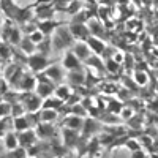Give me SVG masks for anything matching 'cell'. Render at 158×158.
I'll return each mask as SVG.
<instances>
[{
  "label": "cell",
  "mask_w": 158,
  "mask_h": 158,
  "mask_svg": "<svg viewBox=\"0 0 158 158\" xmlns=\"http://www.w3.org/2000/svg\"><path fill=\"white\" fill-rule=\"evenodd\" d=\"M51 43H52V51L56 52H62L65 49H70L74 44V38L70 33V29L65 27V25H59V27L54 30L51 38Z\"/></svg>",
  "instance_id": "6da1fadb"
},
{
  "label": "cell",
  "mask_w": 158,
  "mask_h": 158,
  "mask_svg": "<svg viewBox=\"0 0 158 158\" xmlns=\"http://www.w3.org/2000/svg\"><path fill=\"white\" fill-rule=\"evenodd\" d=\"M19 101L22 103L25 112H38L41 109V101L43 100L40 98L35 92H22Z\"/></svg>",
  "instance_id": "7a4b0ae2"
},
{
  "label": "cell",
  "mask_w": 158,
  "mask_h": 158,
  "mask_svg": "<svg viewBox=\"0 0 158 158\" xmlns=\"http://www.w3.org/2000/svg\"><path fill=\"white\" fill-rule=\"evenodd\" d=\"M27 65H29V68L33 71V73H41L49 63V59L43 54H40V52H33V54H30L27 57Z\"/></svg>",
  "instance_id": "3957f363"
},
{
  "label": "cell",
  "mask_w": 158,
  "mask_h": 158,
  "mask_svg": "<svg viewBox=\"0 0 158 158\" xmlns=\"http://www.w3.org/2000/svg\"><path fill=\"white\" fill-rule=\"evenodd\" d=\"M103 127L101 123L94 117H85L84 118V125H82V130H81V139H87L90 136L97 135L98 131H101Z\"/></svg>",
  "instance_id": "277c9868"
},
{
  "label": "cell",
  "mask_w": 158,
  "mask_h": 158,
  "mask_svg": "<svg viewBox=\"0 0 158 158\" xmlns=\"http://www.w3.org/2000/svg\"><path fill=\"white\" fill-rule=\"evenodd\" d=\"M18 141H19V147L22 149H30L32 146L38 142V138H36V133L33 128H29V130H24V131H19L18 133Z\"/></svg>",
  "instance_id": "5b68a950"
},
{
  "label": "cell",
  "mask_w": 158,
  "mask_h": 158,
  "mask_svg": "<svg viewBox=\"0 0 158 158\" xmlns=\"http://www.w3.org/2000/svg\"><path fill=\"white\" fill-rule=\"evenodd\" d=\"M41 73H44V76L49 79L52 84H60L62 79L65 77L63 68L60 67V65H54V63H52V65H48V67H46Z\"/></svg>",
  "instance_id": "8992f818"
},
{
  "label": "cell",
  "mask_w": 158,
  "mask_h": 158,
  "mask_svg": "<svg viewBox=\"0 0 158 158\" xmlns=\"http://www.w3.org/2000/svg\"><path fill=\"white\" fill-rule=\"evenodd\" d=\"M68 29H70V33L74 38V41H85V40L90 36L87 24H74V22H70V27Z\"/></svg>",
  "instance_id": "52a82bcc"
},
{
  "label": "cell",
  "mask_w": 158,
  "mask_h": 158,
  "mask_svg": "<svg viewBox=\"0 0 158 158\" xmlns=\"http://www.w3.org/2000/svg\"><path fill=\"white\" fill-rule=\"evenodd\" d=\"M62 68H65L67 71L81 70L82 68V62L73 54V51H67L65 56H63V59H62Z\"/></svg>",
  "instance_id": "ba28073f"
},
{
  "label": "cell",
  "mask_w": 158,
  "mask_h": 158,
  "mask_svg": "<svg viewBox=\"0 0 158 158\" xmlns=\"http://www.w3.org/2000/svg\"><path fill=\"white\" fill-rule=\"evenodd\" d=\"M54 89H56V84H52L51 81H36V85H35V94L44 100L48 97H51L52 94H54Z\"/></svg>",
  "instance_id": "9c48e42d"
},
{
  "label": "cell",
  "mask_w": 158,
  "mask_h": 158,
  "mask_svg": "<svg viewBox=\"0 0 158 158\" xmlns=\"http://www.w3.org/2000/svg\"><path fill=\"white\" fill-rule=\"evenodd\" d=\"M85 43H87V46L90 48L92 54L100 56V57H103L104 51H106V48H108L106 43H104L101 38H95V36H89V38L85 40Z\"/></svg>",
  "instance_id": "30bf717a"
},
{
  "label": "cell",
  "mask_w": 158,
  "mask_h": 158,
  "mask_svg": "<svg viewBox=\"0 0 158 158\" xmlns=\"http://www.w3.org/2000/svg\"><path fill=\"white\" fill-rule=\"evenodd\" d=\"M71 51L81 62H85L92 54V51H90V48L87 46L85 41H74V44L71 46Z\"/></svg>",
  "instance_id": "8fae6325"
},
{
  "label": "cell",
  "mask_w": 158,
  "mask_h": 158,
  "mask_svg": "<svg viewBox=\"0 0 158 158\" xmlns=\"http://www.w3.org/2000/svg\"><path fill=\"white\" fill-rule=\"evenodd\" d=\"M67 81H68V85H70L71 89L79 87V85H85V73L82 71V68H81V70L68 71Z\"/></svg>",
  "instance_id": "7c38bea8"
},
{
  "label": "cell",
  "mask_w": 158,
  "mask_h": 158,
  "mask_svg": "<svg viewBox=\"0 0 158 158\" xmlns=\"http://www.w3.org/2000/svg\"><path fill=\"white\" fill-rule=\"evenodd\" d=\"M35 133L38 139H52V136L56 135V128L52 127V123H44L40 122L35 127Z\"/></svg>",
  "instance_id": "4fadbf2b"
},
{
  "label": "cell",
  "mask_w": 158,
  "mask_h": 158,
  "mask_svg": "<svg viewBox=\"0 0 158 158\" xmlns=\"http://www.w3.org/2000/svg\"><path fill=\"white\" fill-rule=\"evenodd\" d=\"M62 136H63V144L67 147L73 149L77 146L79 139H81V135H79V131H74V130H70V128H65L62 130Z\"/></svg>",
  "instance_id": "5bb4252c"
},
{
  "label": "cell",
  "mask_w": 158,
  "mask_h": 158,
  "mask_svg": "<svg viewBox=\"0 0 158 158\" xmlns=\"http://www.w3.org/2000/svg\"><path fill=\"white\" fill-rule=\"evenodd\" d=\"M35 85H36V77L33 74H27V73H24L22 77H21V81L18 82V90L21 92H33L35 90Z\"/></svg>",
  "instance_id": "9a60e30c"
},
{
  "label": "cell",
  "mask_w": 158,
  "mask_h": 158,
  "mask_svg": "<svg viewBox=\"0 0 158 158\" xmlns=\"http://www.w3.org/2000/svg\"><path fill=\"white\" fill-rule=\"evenodd\" d=\"M59 25H62V24L57 22V21H54V19H46V21H38L36 29L41 32L44 36H51L52 33H54V30L59 27Z\"/></svg>",
  "instance_id": "2e32d148"
},
{
  "label": "cell",
  "mask_w": 158,
  "mask_h": 158,
  "mask_svg": "<svg viewBox=\"0 0 158 158\" xmlns=\"http://www.w3.org/2000/svg\"><path fill=\"white\" fill-rule=\"evenodd\" d=\"M87 27H89L90 36L103 38V35H104V27H103V24H101L97 18H90V19L87 21Z\"/></svg>",
  "instance_id": "e0dca14e"
},
{
  "label": "cell",
  "mask_w": 158,
  "mask_h": 158,
  "mask_svg": "<svg viewBox=\"0 0 158 158\" xmlns=\"http://www.w3.org/2000/svg\"><path fill=\"white\" fill-rule=\"evenodd\" d=\"M82 125H84V117H79V115H68L63 120V127L65 128L79 131V133H81V130H82Z\"/></svg>",
  "instance_id": "ac0fdd59"
},
{
  "label": "cell",
  "mask_w": 158,
  "mask_h": 158,
  "mask_svg": "<svg viewBox=\"0 0 158 158\" xmlns=\"http://www.w3.org/2000/svg\"><path fill=\"white\" fill-rule=\"evenodd\" d=\"M63 104H65V101H62L60 98H57L54 94H52L51 97H48L41 101V109H56V111H59V109L63 108Z\"/></svg>",
  "instance_id": "d6986e66"
},
{
  "label": "cell",
  "mask_w": 158,
  "mask_h": 158,
  "mask_svg": "<svg viewBox=\"0 0 158 158\" xmlns=\"http://www.w3.org/2000/svg\"><path fill=\"white\" fill-rule=\"evenodd\" d=\"M38 118H40V122H44V123H54L59 118V111H56V109H40Z\"/></svg>",
  "instance_id": "ffe728a7"
},
{
  "label": "cell",
  "mask_w": 158,
  "mask_h": 158,
  "mask_svg": "<svg viewBox=\"0 0 158 158\" xmlns=\"http://www.w3.org/2000/svg\"><path fill=\"white\" fill-rule=\"evenodd\" d=\"M3 147L6 150H15L19 147V141H18V133L15 131H6V135L3 136Z\"/></svg>",
  "instance_id": "44dd1931"
},
{
  "label": "cell",
  "mask_w": 158,
  "mask_h": 158,
  "mask_svg": "<svg viewBox=\"0 0 158 158\" xmlns=\"http://www.w3.org/2000/svg\"><path fill=\"white\" fill-rule=\"evenodd\" d=\"M71 94H73V89H71L68 84H59V85H56V89H54V95H56L57 98H60L62 101H67Z\"/></svg>",
  "instance_id": "7402d4cb"
},
{
  "label": "cell",
  "mask_w": 158,
  "mask_h": 158,
  "mask_svg": "<svg viewBox=\"0 0 158 158\" xmlns=\"http://www.w3.org/2000/svg\"><path fill=\"white\" fill-rule=\"evenodd\" d=\"M13 128L15 131H24V130H29L30 128V123L27 120V115H19V117H13Z\"/></svg>",
  "instance_id": "603a6c76"
},
{
  "label": "cell",
  "mask_w": 158,
  "mask_h": 158,
  "mask_svg": "<svg viewBox=\"0 0 158 158\" xmlns=\"http://www.w3.org/2000/svg\"><path fill=\"white\" fill-rule=\"evenodd\" d=\"M19 49L24 52V54L30 56V54H33V52H36V44H33L32 40L25 35V36H22L21 43H19Z\"/></svg>",
  "instance_id": "cb8c5ba5"
},
{
  "label": "cell",
  "mask_w": 158,
  "mask_h": 158,
  "mask_svg": "<svg viewBox=\"0 0 158 158\" xmlns=\"http://www.w3.org/2000/svg\"><path fill=\"white\" fill-rule=\"evenodd\" d=\"M85 65L90 68H95L98 71H106L104 70V62L101 60L100 56H95V54H90V57L85 60Z\"/></svg>",
  "instance_id": "d4e9b609"
},
{
  "label": "cell",
  "mask_w": 158,
  "mask_h": 158,
  "mask_svg": "<svg viewBox=\"0 0 158 158\" xmlns=\"http://www.w3.org/2000/svg\"><path fill=\"white\" fill-rule=\"evenodd\" d=\"M133 79H135L136 85L144 87V85H147V84H149V73H147L146 70H135V73H133Z\"/></svg>",
  "instance_id": "484cf974"
},
{
  "label": "cell",
  "mask_w": 158,
  "mask_h": 158,
  "mask_svg": "<svg viewBox=\"0 0 158 158\" xmlns=\"http://www.w3.org/2000/svg\"><path fill=\"white\" fill-rule=\"evenodd\" d=\"M21 40H22L21 29H18V27H15V25H13V29H11V32H10L8 38H6V41H8L10 44H13V46H19Z\"/></svg>",
  "instance_id": "4316f807"
},
{
  "label": "cell",
  "mask_w": 158,
  "mask_h": 158,
  "mask_svg": "<svg viewBox=\"0 0 158 158\" xmlns=\"http://www.w3.org/2000/svg\"><path fill=\"white\" fill-rule=\"evenodd\" d=\"M52 51V43H51V38L49 36H44L41 43L36 44V52H40V54H43L48 57V54Z\"/></svg>",
  "instance_id": "83f0119b"
},
{
  "label": "cell",
  "mask_w": 158,
  "mask_h": 158,
  "mask_svg": "<svg viewBox=\"0 0 158 158\" xmlns=\"http://www.w3.org/2000/svg\"><path fill=\"white\" fill-rule=\"evenodd\" d=\"M92 16H90V13L89 11H77L76 15H73V18H71V22H74V24H87V21L90 19Z\"/></svg>",
  "instance_id": "f1b7e54d"
},
{
  "label": "cell",
  "mask_w": 158,
  "mask_h": 158,
  "mask_svg": "<svg viewBox=\"0 0 158 158\" xmlns=\"http://www.w3.org/2000/svg\"><path fill=\"white\" fill-rule=\"evenodd\" d=\"M120 67L122 65H118L112 57H108L106 60H104V70H106L108 73H112V74H115V73H118V70H120Z\"/></svg>",
  "instance_id": "f546056e"
},
{
  "label": "cell",
  "mask_w": 158,
  "mask_h": 158,
  "mask_svg": "<svg viewBox=\"0 0 158 158\" xmlns=\"http://www.w3.org/2000/svg\"><path fill=\"white\" fill-rule=\"evenodd\" d=\"M70 114H73V115H79V117H87V109L82 106L81 103H77V104H73V106H70Z\"/></svg>",
  "instance_id": "4dcf8cb0"
},
{
  "label": "cell",
  "mask_w": 158,
  "mask_h": 158,
  "mask_svg": "<svg viewBox=\"0 0 158 158\" xmlns=\"http://www.w3.org/2000/svg\"><path fill=\"white\" fill-rule=\"evenodd\" d=\"M122 108H123V104H122L120 101H117V100H111V101L108 103L106 112H109V114H118V112L122 111Z\"/></svg>",
  "instance_id": "1f68e13d"
},
{
  "label": "cell",
  "mask_w": 158,
  "mask_h": 158,
  "mask_svg": "<svg viewBox=\"0 0 158 158\" xmlns=\"http://www.w3.org/2000/svg\"><path fill=\"white\" fill-rule=\"evenodd\" d=\"M10 125H13L11 117L0 118V138H3V136L6 135V131H10Z\"/></svg>",
  "instance_id": "d6a6232c"
},
{
  "label": "cell",
  "mask_w": 158,
  "mask_h": 158,
  "mask_svg": "<svg viewBox=\"0 0 158 158\" xmlns=\"http://www.w3.org/2000/svg\"><path fill=\"white\" fill-rule=\"evenodd\" d=\"M123 147L128 149L130 152H136V150L142 149V147H141V144H139V141L135 139V138H128V139L125 141V144H123Z\"/></svg>",
  "instance_id": "836d02e7"
},
{
  "label": "cell",
  "mask_w": 158,
  "mask_h": 158,
  "mask_svg": "<svg viewBox=\"0 0 158 158\" xmlns=\"http://www.w3.org/2000/svg\"><path fill=\"white\" fill-rule=\"evenodd\" d=\"M81 8H82V5H81V2H77V0H68V5H67V13H70V15L73 16V15H76L77 11H81Z\"/></svg>",
  "instance_id": "e575fe53"
},
{
  "label": "cell",
  "mask_w": 158,
  "mask_h": 158,
  "mask_svg": "<svg viewBox=\"0 0 158 158\" xmlns=\"http://www.w3.org/2000/svg\"><path fill=\"white\" fill-rule=\"evenodd\" d=\"M11 117V103L8 101H0V118Z\"/></svg>",
  "instance_id": "d590c367"
},
{
  "label": "cell",
  "mask_w": 158,
  "mask_h": 158,
  "mask_svg": "<svg viewBox=\"0 0 158 158\" xmlns=\"http://www.w3.org/2000/svg\"><path fill=\"white\" fill-rule=\"evenodd\" d=\"M30 40H32V43L33 44H38V43H41L43 41V38H44V35L41 33V32H40L38 29H35V30H32L29 35H27Z\"/></svg>",
  "instance_id": "8d00e7d4"
},
{
  "label": "cell",
  "mask_w": 158,
  "mask_h": 158,
  "mask_svg": "<svg viewBox=\"0 0 158 158\" xmlns=\"http://www.w3.org/2000/svg\"><path fill=\"white\" fill-rule=\"evenodd\" d=\"M11 57V51L6 43H0V60H6Z\"/></svg>",
  "instance_id": "74e56055"
},
{
  "label": "cell",
  "mask_w": 158,
  "mask_h": 158,
  "mask_svg": "<svg viewBox=\"0 0 158 158\" xmlns=\"http://www.w3.org/2000/svg\"><path fill=\"white\" fill-rule=\"evenodd\" d=\"M118 114H120V118H122V120H128V118H131V117L135 115V111L131 109V108L123 106V108H122V111L118 112Z\"/></svg>",
  "instance_id": "f35d334b"
},
{
  "label": "cell",
  "mask_w": 158,
  "mask_h": 158,
  "mask_svg": "<svg viewBox=\"0 0 158 158\" xmlns=\"http://www.w3.org/2000/svg\"><path fill=\"white\" fill-rule=\"evenodd\" d=\"M128 125H131V128H141V122H142V118L141 115H133L131 118H128Z\"/></svg>",
  "instance_id": "ab89813d"
},
{
  "label": "cell",
  "mask_w": 158,
  "mask_h": 158,
  "mask_svg": "<svg viewBox=\"0 0 158 158\" xmlns=\"http://www.w3.org/2000/svg\"><path fill=\"white\" fill-rule=\"evenodd\" d=\"M115 115H117V114H109V112H108L106 117H101V118H103L104 123H118V122H120V118H117Z\"/></svg>",
  "instance_id": "60d3db41"
},
{
  "label": "cell",
  "mask_w": 158,
  "mask_h": 158,
  "mask_svg": "<svg viewBox=\"0 0 158 158\" xmlns=\"http://www.w3.org/2000/svg\"><path fill=\"white\" fill-rule=\"evenodd\" d=\"M18 68H19V67H18V63H11V65H8V68H6V70H5V73H3V74H5V77H6V79H10V76H11L13 73H15Z\"/></svg>",
  "instance_id": "b9f144b4"
},
{
  "label": "cell",
  "mask_w": 158,
  "mask_h": 158,
  "mask_svg": "<svg viewBox=\"0 0 158 158\" xmlns=\"http://www.w3.org/2000/svg\"><path fill=\"white\" fill-rule=\"evenodd\" d=\"M112 59H114L118 65H122V63H123V59H125V54H123V52H120V51H114Z\"/></svg>",
  "instance_id": "7bdbcfd3"
},
{
  "label": "cell",
  "mask_w": 158,
  "mask_h": 158,
  "mask_svg": "<svg viewBox=\"0 0 158 158\" xmlns=\"http://www.w3.org/2000/svg\"><path fill=\"white\" fill-rule=\"evenodd\" d=\"M131 158H146V153L142 152V149H139V150L133 152V155H131Z\"/></svg>",
  "instance_id": "ee69618b"
},
{
  "label": "cell",
  "mask_w": 158,
  "mask_h": 158,
  "mask_svg": "<svg viewBox=\"0 0 158 158\" xmlns=\"http://www.w3.org/2000/svg\"><path fill=\"white\" fill-rule=\"evenodd\" d=\"M149 108L153 109L155 112H158V103H152V104H149Z\"/></svg>",
  "instance_id": "f6af8a7d"
},
{
  "label": "cell",
  "mask_w": 158,
  "mask_h": 158,
  "mask_svg": "<svg viewBox=\"0 0 158 158\" xmlns=\"http://www.w3.org/2000/svg\"><path fill=\"white\" fill-rule=\"evenodd\" d=\"M133 2L138 5V6H141V3H142V0H133Z\"/></svg>",
  "instance_id": "bcb514c9"
},
{
  "label": "cell",
  "mask_w": 158,
  "mask_h": 158,
  "mask_svg": "<svg viewBox=\"0 0 158 158\" xmlns=\"http://www.w3.org/2000/svg\"><path fill=\"white\" fill-rule=\"evenodd\" d=\"M3 149H5V147L2 146V144H0V156H2V155H3Z\"/></svg>",
  "instance_id": "7dc6e473"
},
{
  "label": "cell",
  "mask_w": 158,
  "mask_h": 158,
  "mask_svg": "<svg viewBox=\"0 0 158 158\" xmlns=\"http://www.w3.org/2000/svg\"><path fill=\"white\" fill-rule=\"evenodd\" d=\"M155 94L158 95V82H156V85H155Z\"/></svg>",
  "instance_id": "c3c4849f"
},
{
  "label": "cell",
  "mask_w": 158,
  "mask_h": 158,
  "mask_svg": "<svg viewBox=\"0 0 158 158\" xmlns=\"http://www.w3.org/2000/svg\"><path fill=\"white\" fill-rule=\"evenodd\" d=\"M0 25H2V13H0Z\"/></svg>",
  "instance_id": "681fc988"
},
{
  "label": "cell",
  "mask_w": 158,
  "mask_h": 158,
  "mask_svg": "<svg viewBox=\"0 0 158 158\" xmlns=\"http://www.w3.org/2000/svg\"><path fill=\"white\" fill-rule=\"evenodd\" d=\"M18 2H30V0H18Z\"/></svg>",
  "instance_id": "f907efd6"
},
{
  "label": "cell",
  "mask_w": 158,
  "mask_h": 158,
  "mask_svg": "<svg viewBox=\"0 0 158 158\" xmlns=\"http://www.w3.org/2000/svg\"><path fill=\"white\" fill-rule=\"evenodd\" d=\"M118 2H122V3H127V0H118Z\"/></svg>",
  "instance_id": "816d5d0a"
},
{
  "label": "cell",
  "mask_w": 158,
  "mask_h": 158,
  "mask_svg": "<svg viewBox=\"0 0 158 158\" xmlns=\"http://www.w3.org/2000/svg\"><path fill=\"white\" fill-rule=\"evenodd\" d=\"M25 158H35V156H30V155H29V156H25Z\"/></svg>",
  "instance_id": "f5cc1de1"
},
{
  "label": "cell",
  "mask_w": 158,
  "mask_h": 158,
  "mask_svg": "<svg viewBox=\"0 0 158 158\" xmlns=\"http://www.w3.org/2000/svg\"><path fill=\"white\" fill-rule=\"evenodd\" d=\"M112 158H115V156H112Z\"/></svg>",
  "instance_id": "db71d44e"
},
{
  "label": "cell",
  "mask_w": 158,
  "mask_h": 158,
  "mask_svg": "<svg viewBox=\"0 0 158 158\" xmlns=\"http://www.w3.org/2000/svg\"><path fill=\"white\" fill-rule=\"evenodd\" d=\"M0 62H2V60H0Z\"/></svg>",
  "instance_id": "11a10c76"
}]
</instances>
